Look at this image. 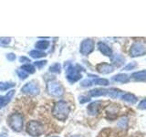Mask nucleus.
Returning <instances> with one entry per match:
<instances>
[{
    "label": "nucleus",
    "instance_id": "c85d7f7f",
    "mask_svg": "<svg viewBox=\"0 0 146 137\" xmlns=\"http://www.w3.org/2000/svg\"><path fill=\"white\" fill-rule=\"evenodd\" d=\"M7 59L9 61H14L16 59V55L14 53H8L7 54Z\"/></svg>",
    "mask_w": 146,
    "mask_h": 137
},
{
    "label": "nucleus",
    "instance_id": "393cba45",
    "mask_svg": "<svg viewBox=\"0 0 146 137\" xmlns=\"http://www.w3.org/2000/svg\"><path fill=\"white\" fill-rule=\"evenodd\" d=\"M17 74L18 77H19L20 80H26L27 78V73L25 70H23L22 68H18V70H17Z\"/></svg>",
    "mask_w": 146,
    "mask_h": 137
},
{
    "label": "nucleus",
    "instance_id": "6ab92c4d",
    "mask_svg": "<svg viewBox=\"0 0 146 137\" xmlns=\"http://www.w3.org/2000/svg\"><path fill=\"white\" fill-rule=\"evenodd\" d=\"M109 84V80L106 79H100V78H93L92 85H100V86H107Z\"/></svg>",
    "mask_w": 146,
    "mask_h": 137
},
{
    "label": "nucleus",
    "instance_id": "c756f323",
    "mask_svg": "<svg viewBox=\"0 0 146 137\" xmlns=\"http://www.w3.org/2000/svg\"><path fill=\"white\" fill-rule=\"evenodd\" d=\"M139 108L141 110H146V99L141 100V102L139 103Z\"/></svg>",
    "mask_w": 146,
    "mask_h": 137
},
{
    "label": "nucleus",
    "instance_id": "0eeeda50",
    "mask_svg": "<svg viewBox=\"0 0 146 137\" xmlns=\"http://www.w3.org/2000/svg\"><path fill=\"white\" fill-rule=\"evenodd\" d=\"M39 87L35 81L27 82L21 89V91L23 93H27L29 95H38L39 93Z\"/></svg>",
    "mask_w": 146,
    "mask_h": 137
},
{
    "label": "nucleus",
    "instance_id": "423d86ee",
    "mask_svg": "<svg viewBox=\"0 0 146 137\" xmlns=\"http://www.w3.org/2000/svg\"><path fill=\"white\" fill-rule=\"evenodd\" d=\"M146 53V43L144 41H136L131 46L130 54L131 57H139Z\"/></svg>",
    "mask_w": 146,
    "mask_h": 137
},
{
    "label": "nucleus",
    "instance_id": "72a5a7b5",
    "mask_svg": "<svg viewBox=\"0 0 146 137\" xmlns=\"http://www.w3.org/2000/svg\"><path fill=\"white\" fill-rule=\"evenodd\" d=\"M71 137H82L80 135H74V136H71Z\"/></svg>",
    "mask_w": 146,
    "mask_h": 137
},
{
    "label": "nucleus",
    "instance_id": "9b49d317",
    "mask_svg": "<svg viewBox=\"0 0 146 137\" xmlns=\"http://www.w3.org/2000/svg\"><path fill=\"white\" fill-rule=\"evenodd\" d=\"M98 49H99L100 51L104 55V56H107V57L112 56L111 49L110 48L107 44H105L104 42H99L98 43Z\"/></svg>",
    "mask_w": 146,
    "mask_h": 137
},
{
    "label": "nucleus",
    "instance_id": "b1692460",
    "mask_svg": "<svg viewBox=\"0 0 146 137\" xmlns=\"http://www.w3.org/2000/svg\"><path fill=\"white\" fill-rule=\"evenodd\" d=\"M11 42V38L7 37H0V47H7Z\"/></svg>",
    "mask_w": 146,
    "mask_h": 137
},
{
    "label": "nucleus",
    "instance_id": "7ed1b4c3",
    "mask_svg": "<svg viewBox=\"0 0 146 137\" xmlns=\"http://www.w3.org/2000/svg\"><path fill=\"white\" fill-rule=\"evenodd\" d=\"M8 124L15 132H21L24 125V117L19 113H13L8 117Z\"/></svg>",
    "mask_w": 146,
    "mask_h": 137
},
{
    "label": "nucleus",
    "instance_id": "f03ea898",
    "mask_svg": "<svg viewBox=\"0 0 146 137\" xmlns=\"http://www.w3.org/2000/svg\"><path fill=\"white\" fill-rule=\"evenodd\" d=\"M65 70H66V77L67 80L70 83H74L81 79L80 71L83 70L80 65H72L70 62H68L65 64Z\"/></svg>",
    "mask_w": 146,
    "mask_h": 137
},
{
    "label": "nucleus",
    "instance_id": "aec40b11",
    "mask_svg": "<svg viewBox=\"0 0 146 137\" xmlns=\"http://www.w3.org/2000/svg\"><path fill=\"white\" fill-rule=\"evenodd\" d=\"M15 83L14 82H0V91H5L7 90L10 88H13L15 87Z\"/></svg>",
    "mask_w": 146,
    "mask_h": 137
},
{
    "label": "nucleus",
    "instance_id": "2f4dec72",
    "mask_svg": "<svg viewBox=\"0 0 146 137\" xmlns=\"http://www.w3.org/2000/svg\"><path fill=\"white\" fill-rule=\"evenodd\" d=\"M89 100H90V99L87 98V97H84V96H80V103L87 102H89Z\"/></svg>",
    "mask_w": 146,
    "mask_h": 137
},
{
    "label": "nucleus",
    "instance_id": "412c9836",
    "mask_svg": "<svg viewBox=\"0 0 146 137\" xmlns=\"http://www.w3.org/2000/svg\"><path fill=\"white\" fill-rule=\"evenodd\" d=\"M112 61L115 63V64H117V65H122L123 63H124V61H125V59L123 58L121 55H119V54H116V55H114V56L112 57Z\"/></svg>",
    "mask_w": 146,
    "mask_h": 137
},
{
    "label": "nucleus",
    "instance_id": "f3484780",
    "mask_svg": "<svg viewBox=\"0 0 146 137\" xmlns=\"http://www.w3.org/2000/svg\"><path fill=\"white\" fill-rule=\"evenodd\" d=\"M35 47L38 49V50H44L47 49L49 47V41L48 40H39L35 44Z\"/></svg>",
    "mask_w": 146,
    "mask_h": 137
},
{
    "label": "nucleus",
    "instance_id": "7c9ffc66",
    "mask_svg": "<svg viewBox=\"0 0 146 137\" xmlns=\"http://www.w3.org/2000/svg\"><path fill=\"white\" fill-rule=\"evenodd\" d=\"M19 61L21 63H27V62H30V59L29 58H27V57H20L19 58Z\"/></svg>",
    "mask_w": 146,
    "mask_h": 137
},
{
    "label": "nucleus",
    "instance_id": "5701e85b",
    "mask_svg": "<svg viewBox=\"0 0 146 137\" xmlns=\"http://www.w3.org/2000/svg\"><path fill=\"white\" fill-rule=\"evenodd\" d=\"M49 71L52 73H60L61 71V65L59 63H55L49 67Z\"/></svg>",
    "mask_w": 146,
    "mask_h": 137
},
{
    "label": "nucleus",
    "instance_id": "1a4fd4ad",
    "mask_svg": "<svg viewBox=\"0 0 146 137\" xmlns=\"http://www.w3.org/2000/svg\"><path fill=\"white\" fill-rule=\"evenodd\" d=\"M15 91L16 90H11L5 96H0V110L9 103V102H10L11 99L13 98V96L15 95Z\"/></svg>",
    "mask_w": 146,
    "mask_h": 137
},
{
    "label": "nucleus",
    "instance_id": "a878e982",
    "mask_svg": "<svg viewBox=\"0 0 146 137\" xmlns=\"http://www.w3.org/2000/svg\"><path fill=\"white\" fill-rule=\"evenodd\" d=\"M136 66H137V64L135 62H131L123 68V70H133Z\"/></svg>",
    "mask_w": 146,
    "mask_h": 137
},
{
    "label": "nucleus",
    "instance_id": "4be33fe9",
    "mask_svg": "<svg viewBox=\"0 0 146 137\" xmlns=\"http://www.w3.org/2000/svg\"><path fill=\"white\" fill-rule=\"evenodd\" d=\"M21 68L23 70H25L27 73H31V74H33V73H35L36 70H35V67L33 65H31V64L27 63V64H24Z\"/></svg>",
    "mask_w": 146,
    "mask_h": 137
},
{
    "label": "nucleus",
    "instance_id": "4468645a",
    "mask_svg": "<svg viewBox=\"0 0 146 137\" xmlns=\"http://www.w3.org/2000/svg\"><path fill=\"white\" fill-rule=\"evenodd\" d=\"M112 80L114 81H117V82H121V83H127V82H129L130 80V78L127 74H117L116 76H114L112 78Z\"/></svg>",
    "mask_w": 146,
    "mask_h": 137
},
{
    "label": "nucleus",
    "instance_id": "39448f33",
    "mask_svg": "<svg viewBox=\"0 0 146 137\" xmlns=\"http://www.w3.org/2000/svg\"><path fill=\"white\" fill-rule=\"evenodd\" d=\"M48 92L54 97H60L64 93V89L62 85L56 80H50L48 82L47 85Z\"/></svg>",
    "mask_w": 146,
    "mask_h": 137
},
{
    "label": "nucleus",
    "instance_id": "f8f14e48",
    "mask_svg": "<svg viewBox=\"0 0 146 137\" xmlns=\"http://www.w3.org/2000/svg\"><path fill=\"white\" fill-rule=\"evenodd\" d=\"M100 104H102L100 102H93L92 103H90L89 105L87 111H88V113L90 115H96V114L99 112Z\"/></svg>",
    "mask_w": 146,
    "mask_h": 137
},
{
    "label": "nucleus",
    "instance_id": "f704fd0d",
    "mask_svg": "<svg viewBox=\"0 0 146 137\" xmlns=\"http://www.w3.org/2000/svg\"><path fill=\"white\" fill-rule=\"evenodd\" d=\"M53 137H58V136H53Z\"/></svg>",
    "mask_w": 146,
    "mask_h": 137
},
{
    "label": "nucleus",
    "instance_id": "a211bd4d",
    "mask_svg": "<svg viewBox=\"0 0 146 137\" xmlns=\"http://www.w3.org/2000/svg\"><path fill=\"white\" fill-rule=\"evenodd\" d=\"M29 55L31 58L33 59H40V58H43L46 57V53L41 51V50H38V49H34V50H31L29 52Z\"/></svg>",
    "mask_w": 146,
    "mask_h": 137
},
{
    "label": "nucleus",
    "instance_id": "ddd939ff",
    "mask_svg": "<svg viewBox=\"0 0 146 137\" xmlns=\"http://www.w3.org/2000/svg\"><path fill=\"white\" fill-rule=\"evenodd\" d=\"M89 95L90 97H100V96H106L107 90L104 89H94L89 91Z\"/></svg>",
    "mask_w": 146,
    "mask_h": 137
},
{
    "label": "nucleus",
    "instance_id": "473e14b6",
    "mask_svg": "<svg viewBox=\"0 0 146 137\" xmlns=\"http://www.w3.org/2000/svg\"><path fill=\"white\" fill-rule=\"evenodd\" d=\"M0 137H7V134H0Z\"/></svg>",
    "mask_w": 146,
    "mask_h": 137
},
{
    "label": "nucleus",
    "instance_id": "2eb2a0df",
    "mask_svg": "<svg viewBox=\"0 0 146 137\" xmlns=\"http://www.w3.org/2000/svg\"><path fill=\"white\" fill-rule=\"evenodd\" d=\"M131 78L134 80H146V70L134 72L131 75Z\"/></svg>",
    "mask_w": 146,
    "mask_h": 137
},
{
    "label": "nucleus",
    "instance_id": "bb28decb",
    "mask_svg": "<svg viewBox=\"0 0 146 137\" xmlns=\"http://www.w3.org/2000/svg\"><path fill=\"white\" fill-rule=\"evenodd\" d=\"M47 61H35L34 62V65L36 67V68H43L46 64H47Z\"/></svg>",
    "mask_w": 146,
    "mask_h": 137
},
{
    "label": "nucleus",
    "instance_id": "9d476101",
    "mask_svg": "<svg viewBox=\"0 0 146 137\" xmlns=\"http://www.w3.org/2000/svg\"><path fill=\"white\" fill-rule=\"evenodd\" d=\"M97 70L102 74H109L114 70V67L108 63H100L97 66Z\"/></svg>",
    "mask_w": 146,
    "mask_h": 137
},
{
    "label": "nucleus",
    "instance_id": "f257e3e1",
    "mask_svg": "<svg viewBox=\"0 0 146 137\" xmlns=\"http://www.w3.org/2000/svg\"><path fill=\"white\" fill-rule=\"evenodd\" d=\"M70 112V105L64 100H59L53 107V116L58 121H65Z\"/></svg>",
    "mask_w": 146,
    "mask_h": 137
},
{
    "label": "nucleus",
    "instance_id": "cd10ccee",
    "mask_svg": "<svg viewBox=\"0 0 146 137\" xmlns=\"http://www.w3.org/2000/svg\"><path fill=\"white\" fill-rule=\"evenodd\" d=\"M118 126L121 127V128H125L127 126V120H126V119H121V120L119 122Z\"/></svg>",
    "mask_w": 146,
    "mask_h": 137
},
{
    "label": "nucleus",
    "instance_id": "dca6fc26",
    "mask_svg": "<svg viewBox=\"0 0 146 137\" xmlns=\"http://www.w3.org/2000/svg\"><path fill=\"white\" fill-rule=\"evenodd\" d=\"M121 99L123 100H125V102H129V103H132V104L135 103L137 102V98L135 97L133 94H131V93H124V94H122Z\"/></svg>",
    "mask_w": 146,
    "mask_h": 137
},
{
    "label": "nucleus",
    "instance_id": "6e6552de",
    "mask_svg": "<svg viewBox=\"0 0 146 137\" xmlns=\"http://www.w3.org/2000/svg\"><path fill=\"white\" fill-rule=\"evenodd\" d=\"M94 49V41L92 39H85L80 44V53L85 56H88Z\"/></svg>",
    "mask_w": 146,
    "mask_h": 137
},
{
    "label": "nucleus",
    "instance_id": "20e7f679",
    "mask_svg": "<svg viewBox=\"0 0 146 137\" xmlns=\"http://www.w3.org/2000/svg\"><path fill=\"white\" fill-rule=\"evenodd\" d=\"M27 132L33 137H38L43 134L44 127L38 121H29L27 124Z\"/></svg>",
    "mask_w": 146,
    "mask_h": 137
}]
</instances>
